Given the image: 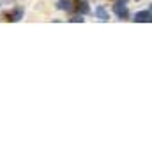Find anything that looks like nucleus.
Returning a JSON list of instances; mask_svg holds the SVG:
<instances>
[{"instance_id":"nucleus-1","label":"nucleus","mask_w":152,"mask_h":152,"mask_svg":"<svg viewBox=\"0 0 152 152\" xmlns=\"http://www.w3.org/2000/svg\"><path fill=\"white\" fill-rule=\"evenodd\" d=\"M124 2H126V0H118V2L113 5L115 14H117L120 20H124V18H127V16H129V12H127V7H126V4H124Z\"/></svg>"},{"instance_id":"nucleus-2","label":"nucleus","mask_w":152,"mask_h":152,"mask_svg":"<svg viewBox=\"0 0 152 152\" xmlns=\"http://www.w3.org/2000/svg\"><path fill=\"white\" fill-rule=\"evenodd\" d=\"M23 18V7H14L12 11H9L5 14V20L7 21H20Z\"/></svg>"},{"instance_id":"nucleus-3","label":"nucleus","mask_w":152,"mask_h":152,"mask_svg":"<svg viewBox=\"0 0 152 152\" xmlns=\"http://www.w3.org/2000/svg\"><path fill=\"white\" fill-rule=\"evenodd\" d=\"M133 20H134L136 23H147V21L152 20V14L149 12V11H142V12H136Z\"/></svg>"},{"instance_id":"nucleus-4","label":"nucleus","mask_w":152,"mask_h":152,"mask_svg":"<svg viewBox=\"0 0 152 152\" xmlns=\"http://www.w3.org/2000/svg\"><path fill=\"white\" fill-rule=\"evenodd\" d=\"M96 16H97L101 21H108V12H106V9H104L103 5H97V7H96Z\"/></svg>"},{"instance_id":"nucleus-5","label":"nucleus","mask_w":152,"mask_h":152,"mask_svg":"<svg viewBox=\"0 0 152 152\" xmlns=\"http://www.w3.org/2000/svg\"><path fill=\"white\" fill-rule=\"evenodd\" d=\"M76 9H78V12H80V14H87V12H90L88 2H85V0H81V2L76 5Z\"/></svg>"},{"instance_id":"nucleus-6","label":"nucleus","mask_w":152,"mask_h":152,"mask_svg":"<svg viewBox=\"0 0 152 152\" xmlns=\"http://www.w3.org/2000/svg\"><path fill=\"white\" fill-rule=\"evenodd\" d=\"M57 7H58V9H62V11H71V9H73V5H71V2H69V0H58Z\"/></svg>"},{"instance_id":"nucleus-7","label":"nucleus","mask_w":152,"mask_h":152,"mask_svg":"<svg viewBox=\"0 0 152 152\" xmlns=\"http://www.w3.org/2000/svg\"><path fill=\"white\" fill-rule=\"evenodd\" d=\"M71 21H73V23H78V21L81 23V21H83V18H80V16H75V18H71Z\"/></svg>"},{"instance_id":"nucleus-8","label":"nucleus","mask_w":152,"mask_h":152,"mask_svg":"<svg viewBox=\"0 0 152 152\" xmlns=\"http://www.w3.org/2000/svg\"><path fill=\"white\" fill-rule=\"evenodd\" d=\"M149 12H151V14H152V5H151V11H149Z\"/></svg>"}]
</instances>
